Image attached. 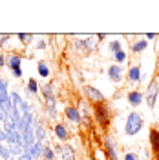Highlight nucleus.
<instances>
[{
  "instance_id": "obj_1",
  "label": "nucleus",
  "mask_w": 159,
  "mask_h": 160,
  "mask_svg": "<svg viewBox=\"0 0 159 160\" xmlns=\"http://www.w3.org/2000/svg\"><path fill=\"white\" fill-rule=\"evenodd\" d=\"M143 129V118H141L139 113H135V111H132L128 115V118H126V126H124V133L126 135H137L139 131Z\"/></svg>"
},
{
  "instance_id": "obj_2",
  "label": "nucleus",
  "mask_w": 159,
  "mask_h": 160,
  "mask_svg": "<svg viewBox=\"0 0 159 160\" xmlns=\"http://www.w3.org/2000/svg\"><path fill=\"white\" fill-rule=\"evenodd\" d=\"M20 62H22V57L20 55H8L6 58V66L11 69V75L15 78H22V68H20Z\"/></svg>"
},
{
  "instance_id": "obj_3",
  "label": "nucleus",
  "mask_w": 159,
  "mask_h": 160,
  "mask_svg": "<svg viewBox=\"0 0 159 160\" xmlns=\"http://www.w3.org/2000/svg\"><path fill=\"white\" fill-rule=\"evenodd\" d=\"M95 118L99 122V126L102 128H108L110 124V111H108V106L106 104H95Z\"/></svg>"
},
{
  "instance_id": "obj_4",
  "label": "nucleus",
  "mask_w": 159,
  "mask_h": 160,
  "mask_svg": "<svg viewBox=\"0 0 159 160\" xmlns=\"http://www.w3.org/2000/svg\"><path fill=\"white\" fill-rule=\"evenodd\" d=\"M157 95H159V82H157V78H154L148 84V88H146V104H148V108L156 106Z\"/></svg>"
},
{
  "instance_id": "obj_5",
  "label": "nucleus",
  "mask_w": 159,
  "mask_h": 160,
  "mask_svg": "<svg viewBox=\"0 0 159 160\" xmlns=\"http://www.w3.org/2000/svg\"><path fill=\"white\" fill-rule=\"evenodd\" d=\"M84 93L88 95V100L90 102H93V104H104V95L101 93L97 88H93V86H86L84 88Z\"/></svg>"
},
{
  "instance_id": "obj_6",
  "label": "nucleus",
  "mask_w": 159,
  "mask_h": 160,
  "mask_svg": "<svg viewBox=\"0 0 159 160\" xmlns=\"http://www.w3.org/2000/svg\"><path fill=\"white\" fill-rule=\"evenodd\" d=\"M53 133H55V137L62 142H66V140H70L71 133L68 131V128L64 126V124H55V128H53Z\"/></svg>"
},
{
  "instance_id": "obj_7",
  "label": "nucleus",
  "mask_w": 159,
  "mask_h": 160,
  "mask_svg": "<svg viewBox=\"0 0 159 160\" xmlns=\"http://www.w3.org/2000/svg\"><path fill=\"white\" fill-rule=\"evenodd\" d=\"M108 77H110L112 82L119 84L121 80H123V69H121V66H117V64L110 66V68H108Z\"/></svg>"
},
{
  "instance_id": "obj_8",
  "label": "nucleus",
  "mask_w": 159,
  "mask_h": 160,
  "mask_svg": "<svg viewBox=\"0 0 159 160\" xmlns=\"http://www.w3.org/2000/svg\"><path fill=\"white\" fill-rule=\"evenodd\" d=\"M64 115H66V118L70 120V122H73V124H79L80 120V113L77 108H73V106H68L66 109H64Z\"/></svg>"
},
{
  "instance_id": "obj_9",
  "label": "nucleus",
  "mask_w": 159,
  "mask_h": 160,
  "mask_svg": "<svg viewBox=\"0 0 159 160\" xmlns=\"http://www.w3.org/2000/svg\"><path fill=\"white\" fill-rule=\"evenodd\" d=\"M150 146H152V151H154V155L157 157L159 155V131L154 128V129H150Z\"/></svg>"
},
{
  "instance_id": "obj_10",
  "label": "nucleus",
  "mask_w": 159,
  "mask_h": 160,
  "mask_svg": "<svg viewBox=\"0 0 159 160\" xmlns=\"http://www.w3.org/2000/svg\"><path fill=\"white\" fill-rule=\"evenodd\" d=\"M126 100H128L130 106L137 108L141 102H143V93H139V91H130L128 95H126Z\"/></svg>"
},
{
  "instance_id": "obj_11",
  "label": "nucleus",
  "mask_w": 159,
  "mask_h": 160,
  "mask_svg": "<svg viewBox=\"0 0 159 160\" xmlns=\"http://www.w3.org/2000/svg\"><path fill=\"white\" fill-rule=\"evenodd\" d=\"M104 148H106V153H108L110 160H117V151H115V146H113V142H112L110 137L104 138Z\"/></svg>"
},
{
  "instance_id": "obj_12",
  "label": "nucleus",
  "mask_w": 159,
  "mask_h": 160,
  "mask_svg": "<svg viewBox=\"0 0 159 160\" xmlns=\"http://www.w3.org/2000/svg\"><path fill=\"white\" fill-rule=\"evenodd\" d=\"M51 86H53V84H44L42 89H40L46 102H55V95H53V88H51Z\"/></svg>"
},
{
  "instance_id": "obj_13",
  "label": "nucleus",
  "mask_w": 159,
  "mask_h": 160,
  "mask_svg": "<svg viewBox=\"0 0 159 160\" xmlns=\"http://www.w3.org/2000/svg\"><path fill=\"white\" fill-rule=\"evenodd\" d=\"M42 148H44V144L35 140V144L31 146V149H30L31 158H33V160H35V158H40V157H42Z\"/></svg>"
},
{
  "instance_id": "obj_14",
  "label": "nucleus",
  "mask_w": 159,
  "mask_h": 160,
  "mask_svg": "<svg viewBox=\"0 0 159 160\" xmlns=\"http://www.w3.org/2000/svg\"><path fill=\"white\" fill-rule=\"evenodd\" d=\"M60 153H62V160H75V151L71 146H60Z\"/></svg>"
},
{
  "instance_id": "obj_15",
  "label": "nucleus",
  "mask_w": 159,
  "mask_h": 160,
  "mask_svg": "<svg viewBox=\"0 0 159 160\" xmlns=\"http://www.w3.org/2000/svg\"><path fill=\"white\" fill-rule=\"evenodd\" d=\"M128 80H130V82H139V80H141L139 66H132V68L128 69Z\"/></svg>"
},
{
  "instance_id": "obj_16",
  "label": "nucleus",
  "mask_w": 159,
  "mask_h": 160,
  "mask_svg": "<svg viewBox=\"0 0 159 160\" xmlns=\"http://www.w3.org/2000/svg\"><path fill=\"white\" fill-rule=\"evenodd\" d=\"M33 131H35V140H37V142H44L46 131H44V128H42V124H40V122H37V124H35Z\"/></svg>"
},
{
  "instance_id": "obj_17",
  "label": "nucleus",
  "mask_w": 159,
  "mask_h": 160,
  "mask_svg": "<svg viewBox=\"0 0 159 160\" xmlns=\"http://www.w3.org/2000/svg\"><path fill=\"white\" fill-rule=\"evenodd\" d=\"M37 73H39V77H42V78H48V77H50V68H48V64H46V62H39V64H37Z\"/></svg>"
},
{
  "instance_id": "obj_18",
  "label": "nucleus",
  "mask_w": 159,
  "mask_h": 160,
  "mask_svg": "<svg viewBox=\"0 0 159 160\" xmlns=\"http://www.w3.org/2000/svg\"><path fill=\"white\" fill-rule=\"evenodd\" d=\"M26 93H28V95H37V93H39V84H37V80L35 78H30L28 80V84H26Z\"/></svg>"
},
{
  "instance_id": "obj_19",
  "label": "nucleus",
  "mask_w": 159,
  "mask_h": 160,
  "mask_svg": "<svg viewBox=\"0 0 159 160\" xmlns=\"http://www.w3.org/2000/svg\"><path fill=\"white\" fill-rule=\"evenodd\" d=\"M9 153H11V158L15 157V158H19L20 155L24 153V148L20 146V144H11L9 146Z\"/></svg>"
},
{
  "instance_id": "obj_20",
  "label": "nucleus",
  "mask_w": 159,
  "mask_h": 160,
  "mask_svg": "<svg viewBox=\"0 0 159 160\" xmlns=\"http://www.w3.org/2000/svg\"><path fill=\"white\" fill-rule=\"evenodd\" d=\"M146 46H148L146 40H137L135 44H132V51H134V53H141V51L146 49Z\"/></svg>"
},
{
  "instance_id": "obj_21",
  "label": "nucleus",
  "mask_w": 159,
  "mask_h": 160,
  "mask_svg": "<svg viewBox=\"0 0 159 160\" xmlns=\"http://www.w3.org/2000/svg\"><path fill=\"white\" fill-rule=\"evenodd\" d=\"M46 115H48V118H55V117H57L55 102H46Z\"/></svg>"
},
{
  "instance_id": "obj_22",
  "label": "nucleus",
  "mask_w": 159,
  "mask_h": 160,
  "mask_svg": "<svg viewBox=\"0 0 159 160\" xmlns=\"http://www.w3.org/2000/svg\"><path fill=\"white\" fill-rule=\"evenodd\" d=\"M42 157H44V160H55V153L50 146H44L42 148Z\"/></svg>"
},
{
  "instance_id": "obj_23",
  "label": "nucleus",
  "mask_w": 159,
  "mask_h": 160,
  "mask_svg": "<svg viewBox=\"0 0 159 160\" xmlns=\"http://www.w3.org/2000/svg\"><path fill=\"white\" fill-rule=\"evenodd\" d=\"M0 158L2 160H11V153H9V148L0 144Z\"/></svg>"
},
{
  "instance_id": "obj_24",
  "label": "nucleus",
  "mask_w": 159,
  "mask_h": 160,
  "mask_svg": "<svg viewBox=\"0 0 159 160\" xmlns=\"http://www.w3.org/2000/svg\"><path fill=\"white\" fill-rule=\"evenodd\" d=\"M113 58H115V62H117V66H119L121 62H124L126 60V53L121 49V51H117V53H113Z\"/></svg>"
},
{
  "instance_id": "obj_25",
  "label": "nucleus",
  "mask_w": 159,
  "mask_h": 160,
  "mask_svg": "<svg viewBox=\"0 0 159 160\" xmlns=\"http://www.w3.org/2000/svg\"><path fill=\"white\" fill-rule=\"evenodd\" d=\"M17 37H19V40L22 42V44H30L31 38H33V35H28V33H19Z\"/></svg>"
},
{
  "instance_id": "obj_26",
  "label": "nucleus",
  "mask_w": 159,
  "mask_h": 160,
  "mask_svg": "<svg viewBox=\"0 0 159 160\" xmlns=\"http://www.w3.org/2000/svg\"><path fill=\"white\" fill-rule=\"evenodd\" d=\"M79 113H80V118H88V106L86 102H80V108H79Z\"/></svg>"
},
{
  "instance_id": "obj_27",
  "label": "nucleus",
  "mask_w": 159,
  "mask_h": 160,
  "mask_svg": "<svg viewBox=\"0 0 159 160\" xmlns=\"http://www.w3.org/2000/svg\"><path fill=\"white\" fill-rule=\"evenodd\" d=\"M110 49L113 51V53L121 51V42H119V40H112V42H110Z\"/></svg>"
},
{
  "instance_id": "obj_28",
  "label": "nucleus",
  "mask_w": 159,
  "mask_h": 160,
  "mask_svg": "<svg viewBox=\"0 0 159 160\" xmlns=\"http://www.w3.org/2000/svg\"><path fill=\"white\" fill-rule=\"evenodd\" d=\"M8 120H9V115H8L4 109H0V122H2V124H6Z\"/></svg>"
},
{
  "instance_id": "obj_29",
  "label": "nucleus",
  "mask_w": 159,
  "mask_h": 160,
  "mask_svg": "<svg viewBox=\"0 0 159 160\" xmlns=\"http://www.w3.org/2000/svg\"><path fill=\"white\" fill-rule=\"evenodd\" d=\"M17 160H33V158H31V155L28 153V151H24V153H22V155H20Z\"/></svg>"
},
{
  "instance_id": "obj_30",
  "label": "nucleus",
  "mask_w": 159,
  "mask_h": 160,
  "mask_svg": "<svg viewBox=\"0 0 159 160\" xmlns=\"http://www.w3.org/2000/svg\"><path fill=\"white\" fill-rule=\"evenodd\" d=\"M6 58H8V55L0 53V68H4V66H6Z\"/></svg>"
},
{
  "instance_id": "obj_31",
  "label": "nucleus",
  "mask_w": 159,
  "mask_h": 160,
  "mask_svg": "<svg viewBox=\"0 0 159 160\" xmlns=\"http://www.w3.org/2000/svg\"><path fill=\"white\" fill-rule=\"evenodd\" d=\"M124 160H137V155H135V153H126Z\"/></svg>"
},
{
  "instance_id": "obj_32",
  "label": "nucleus",
  "mask_w": 159,
  "mask_h": 160,
  "mask_svg": "<svg viewBox=\"0 0 159 160\" xmlns=\"http://www.w3.org/2000/svg\"><path fill=\"white\" fill-rule=\"evenodd\" d=\"M46 48V40H39L37 42V49H44Z\"/></svg>"
},
{
  "instance_id": "obj_33",
  "label": "nucleus",
  "mask_w": 159,
  "mask_h": 160,
  "mask_svg": "<svg viewBox=\"0 0 159 160\" xmlns=\"http://www.w3.org/2000/svg\"><path fill=\"white\" fill-rule=\"evenodd\" d=\"M8 38H9V35H0V46H4Z\"/></svg>"
},
{
  "instance_id": "obj_34",
  "label": "nucleus",
  "mask_w": 159,
  "mask_h": 160,
  "mask_svg": "<svg viewBox=\"0 0 159 160\" xmlns=\"http://www.w3.org/2000/svg\"><path fill=\"white\" fill-rule=\"evenodd\" d=\"M6 140V133H4V129H0V144Z\"/></svg>"
},
{
  "instance_id": "obj_35",
  "label": "nucleus",
  "mask_w": 159,
  "mask_h": 160,
  "mask_svg": "<svg viewBox=\"0 0 159 160\" xmlns=\"http://www.w3.org/2000/svg\"><path fill=\"white\" fill-rule=\"evenodd\" d=\"M156 38V35H154V33H148V35H146V40H154Z\"/></svg>"
},
{
  "instance_id": "obj_36",
  "label": "nucleus",
  "mask_w": 159,
  "mask_h": 160,
  "mask_svg": "<svg viewBox=\"0 0 159 160\" xmlns=\"http://www.w3.org/2000/svg\"><path fill=\"white\" fill-rule=\"evenodd\" d=\"M97 38H99V40H104V38H106V35H104V33H101V35H97Z\"/></svg>"
},
{
  "instance_id": "obj_37",
  "label": "nucleus",
  "mask_w": 159,
  "mask_h": 160,
  "mask_svg": "<svg viewBox=\"0 0 159 160\" xmlns=\"http://www.w3.org/2000/svg\"><path fill=\"white\" fill-rule=\"evenodd\" d=\"M157 160H159V155H157Z\"/></svg>"
},
{
  "instance_id": "obj_38",
  "label": "nucleus",
  "mask_w": 159,
  "mask_h": 160,
  "mask_svg": "<svg viewBox=\"0 0 159 160\" xmlns=\"http://www.w3.org/2000/svg\"><path fill=\"white\" fill-rule=\"evenodd\" d=\"M13 160H17V158H13Z\"/></svg>"
}]
</instances>
